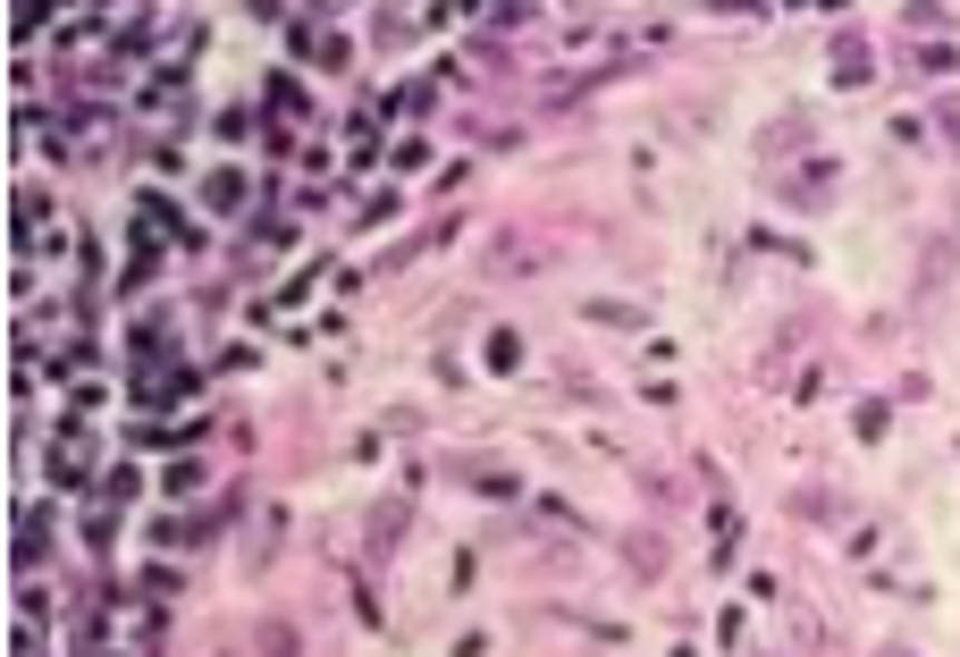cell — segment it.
Masks as SVG:
<instances>
[{"label":"cell","instance_id":"cell-2","mask_svg":"<svg viewBox=\"0 0 960 657\" xmlns=\"http://www.w3.org/2000/svg\"><path fill=\"white\" fill-rule=\"evenodd\" d=\"M590 321H607V329H640L649 312H640V304H590Z\"/></svg>","mask_w":960,"mask_h":657},{"label":"cell","instance_id":"cell-1","mask_svg":"<svg viewBox=\"0 0 960 657\" xmlns=\"http://www.w3.org/2000/svg\"><path fill=\"white\" fill-rule=\"evenodd\" d=\"M203 203H212V212H236V203H245V177H236V169H212V177H203Z\"/></svg>","mask_w":960,"mask_h":657}]
</instances>
